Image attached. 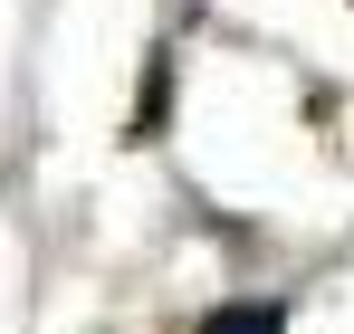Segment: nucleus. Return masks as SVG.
Masks as SVG:
<instances>
[{"instance_id":"nucleus-1","label":"nucleus","mask_w":354,"mask_h":334,"mask_svg":"<svg viewBox=\"0 0 354 334\" xmlns=\"http://www.w3.org/2000/svg\"><path fill=\"white\" fill-rule=\"evenodd\" d=\"M201 334H288V306L278 296H249V306H211Z\"/></svg>"}]
</instances>
